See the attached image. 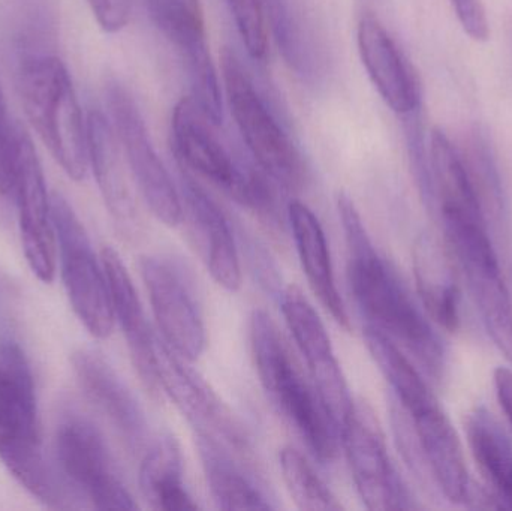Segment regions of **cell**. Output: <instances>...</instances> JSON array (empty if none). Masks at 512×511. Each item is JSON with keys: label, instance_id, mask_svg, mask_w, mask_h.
Here are the masks:
<instances>
[{"label": "cell", "instance_id": "obj_3", "mask_svg": "<svg viewBox=\"0 0 512 511\" xmlns=\"http://www.w3.org/2000/svg\"><path fill=\"white\" fill-rule=\"evenodd\" d=\"M249 341L259 383L280 414L294 426L307 449L322 464L337 455L340 434L319 401L315 387L301 374L273 318L255 309Z\"/></svg>", "mask_w": 512, "mask_h": 511}, {"label": "cell", "instance_id": "obj_28", "mask_svg": "<svg viewBox=\"0 0 512 511\" xmlns=\"http://www.w3.org/2000/svg\"><path fill=\"white\" fill-rule=\"evenodd\" d=\"M469 449L502 509L512 510V447L498 420L486 407L466 419Z\"/></svg>", "mask_w": 512, "mask_h": 511}, {"label": "cell", "instance_id": "obj_15", "mask_svg": "<svg viewBox=\"0 0 512 511\" xmlns=\"http://www.w3.org/2000/svg\"><path fill=\"white\" fill-rule=\"evenodd\" d=\"M150 18L177 48L192 84V98L210 122L224 120L221 86L207 44L200 0H146Z\"/></svg>", "mask_w": 512, "mask_h": 511}, {"label": "cell", "instance_id": "obj_26", "mask_svg": "<svg viewBox=\"0 0 512 511\" xmlns=\"http://www.w3.org/2000/svg\"><path fill=\"white\" fill-rule=\"evenodd\" d=\"M265 24L291 71L307 83L321 75L322 54L303 9L295 0H262Z\"/></svg>", "mask_w": 512, "mask_h": 511}, {"label": "cell", "instance_id": "obj_7", "mask_svg": "<svg viewBox=\"0 0 512 511\" xmlns=\"http://www.w3.org/2000/svg\"><path fill=\"white\" fill-rule=\"evenodd\" d=\"M51 215L63 285L72 309L90 335L108 338L116 320L102 261L96 258L83 222L63 195L51 197Z\"/></svg>", "mask_w": 512, "mask_h": 511}, {"label": "cell", "instance_id": "obj_9", "mask_svg": "<svg viewBox=\"0 0 512 511\" xmlns=\"http://www.w3.org/2000/svg\"><path fill=\"white\" fill-rule=\"evenodd\" d=\"M105 96L111 123L144 203L162 224L177 227L183 219L182 197L150 141L134 96L114 80L107 84Z\"/></svg>", "mask_w": 512, "mask_h": 511}, {"label": "cell", "instance_id": "obj_20", "mask_svg": "<svg viewBox=\"0 0 512 511\" xmlns=\"http://www.w3.org/2000/svg\"><path fill=\"white\" fill-rule=\"evenodd\" d=\"M361 62L385 104L394 113L405 116L420 107V93L414 77L381 21L364 14L357 27Z\"/></svg>", "mask_w": 512, "mask_h": 511}, {"label": "cell", "instance_id": "obj_38", "mask_svg": "<svg viewBox=\"0 0 512 511\" xmlns=\"http://www.w3.org/2000/svg\"><path fill=\"white\" fill-rule=\"evenodd\" d=\"M20 293L5 272L0 270V326L11 327L17 320Z\"/></svg>", "mask_w": 512, "mask_h": 511}, {"label": "cell", "instance_id": "obj_19", "mask_svg": "<svg viewBox=\"0 0 512 511\" xmlns=\"http://www.w3.org/2000/svg\"><path fill=\"white\" fill-rule=\"evenodd\" d=\"M72 369L84 395L107 417L129 449L149 444L146 413L116 369L95 350H78L71 357Z\"/></svg>", "mask_w": 512, "mask_h": 511}, {"label": "cell", "instance_id": "obj_5", "mask_svg": "<svg viewBox=\"0 0 512 511\" xmlns=\"http://www.w3.org/2000/svg\"><path fill=\"white\" fill-rule=\"evenodd\" d=\"M221 68L231 114L256 164L283 188L301 191L309 177L306 164L231 48L222 51Z\"/></svg>", "mask_w": 512, "mask_h": 511}, {"label": "cell", "instance_id": "obj_17", "mask_svg": "<svg viewBox=\"0 0 512 511\" xmlns=\"http://www.w3.org/2000/svg\"><path fill=\"white\" fill-rule=\"evenodd\" d=\"M180 197L183 215L188 218L189 233L200 252L213 281L236 293L242 287V264L233 228L224 210L206 189L180 165Z\"/></svg>", "mask_w": 512, "mask_h": 511}, {"label": "cell", "instance_id": "obj_11", "mask_svg": "<svg viewBox=\"0 0 512 511\" xmlns=\"http://www.w3.org/2000/svg\"><path fill=\"white\" fill-rule=\"evenodd\" d=\"M444 230L487 335L512 365L510 291L486 225H451Z\"/></svg>", "mask_w": 512, "mask_h": 511}, {"label": "cell", "instance_id": "obj_8", "mask_svg": "<svg viewBox=\"0 0 512 511\" xmlns=\"http://www.w3.org/2000/svg\"><path fill=\"white\" fill-rule=\"evenodd\" d=\"M140 272L149 294L159 338L177 356L195 362L207 345V329L195 281L188 267L165 254L140 258Z\"/></svg>", "mask_w": 512, "mask_h": 511}, {"label": "cell", "instance_id": "obj_24", "mask_svg": "<svg viewBox=\"0 0 512 511\" xmlns=\"http://www.w3.org/2000/svg\"><path fill=\"white\" fill-rule=\"evenodd\" d=\"M288 219L301 267L313 294L339 326L351 329L348 311L334 279L327 237L318 216L306 204L295 200L289 203Z\"/></svg>", "mask_w": 512, "mask_h": 511}, {"label": "cell", "instance_id": "obj_32", "mask_svg": "<svg viewBox=\"0 0 512 511\" xmlns=\"http://www.w3.org/2000/svg\"><path fill=\"white\" fill-rule=\"evenodd\" d=\"M463 161H465L475 191H477L478 198H480L484 215H486V212L501 215L502 210H504L501 176H499L492 147L489 146V141L480 132L469 138L468 152L463 156Z\"/></svg>", "mask_w": 512, "mask_h": 511}, {"label": "cell", "instance_id": "obj_33", "mask_svg": "<svg viewBox=\"0 0 512 511\" xmlns=\"http://www.w3.org/2000/svg\"><path fill=\"white\" fill-rule=\"evenodd\" d=\"M225 3L249 56L262 59L267 51V24L262 0H225Z\"/></svg>", "mask_w": 512, "mask_h": 511}, {"label": "cell", "instance_id": "obj_13", "mask_svg": "<svg viewBox=\"0 0 512 511\" xmlns=\"http://www.w3.org/2000/svg\"><path fill=\"white\" fill-rule=\"evenodd\" d=\"M280 309L301 356L306 360L319 401L340 434L343 423L354 411L355 402L325 324L312 303L294 285L280 296Z\"/></svg>", "mask_w": 512, "mask_h": 511}, {"label": "cell", "instance_id": "obj_2", "mask_svg": "<svg viewBox=\"0 0 512 511\" xmlns=\"http://www.w3.org/2000/svg\"><path fill=\"white\" fill-rule=\"evenodd\" d=\"M0 461L45 506L65 507L62 482L42 447L32 368L12 336L0 338Z\"/></svg>", "mask_w": 512, "mask_h": 511}, {"label": "cell", "instance_id": "obj_12", "mask_svg": "<svg viewBox=\"0 0 512 511\" xmlns=\"http://www.w3.org/2000/svg\"><path fill=\"white\" fill-rule=\"evenodd\" d=\"M177 356L161 338L158 341L159 380L162 392L174 402L195 434L210 438L237 459L251 462L252 446L245 429L210 384Z\"/></svg>", "mask_w": 512, "mask_h": 511}, {"label": "cell", "instance_id": "obj_25", "mask_svg": "<svg viewBox=\"0 0 512 511\" xmlns=\"http://www.w3.org/2000/svg\"><path fill=\"white\" fill-rule=\"evenodd\" d=\"M418 294L429 317L447 332L460 329V293L450 258L429 237H421L414 251Z\"/></svg>", "mask_w": 512, "mask_h": 511}, {"label": "cell", "instance_id": "obj_30", "mask_svg": "<svg viewBox=\"0 0 512 511\" xmlns=\"http://www.w3.org/2000/svg\"><path fill=\"white\" fill-rule=\"evenodd\" d=\"M363 336L367 350L393 390L394 399L409 416H418L439 404L418 369L390 336L369 324L364 327Z\"/></svg>", "mask_w": 512, "mask_h": 511}, {"label": "cell", "instance_id": "obj_35", "mask_svg": "<svg viewBox=\"0 0 512 511\" xmlns=\"http://www.w3.org/2000/svg\"><path fill=\"white\" fill-rule=\"evenodd\" d=\"M20 128L9 116L8 105L0 86V195L3 197H12L14 194Z\"/></svg>", "mask_w": 512, "mask_h": 511}, {"label": "cell", "instance_id": "obj_36", "mask_svg": "<svg viewBox=\"0 0 512 511\" xmlns=\"http://www.w3.org/2000/svg\"><path fill=\"white\" fill-rule=\"evenodd\" d=\"M87 5L105 32H120L131 20L132 0H87Z\"/></svg>", "mask_w": 512, "mask_h": 511}, {"label": "cell", "instance_id": "obj_31", "mask_svg": "<svg viewBox=\"0 0 512 511\" xmlns=\"http://www.w3.org/2000/svg\"><path fill=\"white\" fill-rule=\"evenodd\" d=\"M283 482L297 509L304 511H339L342 504L322 482L312 465L294 447L286 446L279 453Z\"/></svg>", "mask_w": 512, "mask_h": 511}, {"label": "cell", "instance_id": "obj_6", "mask_svg": "<svg viewBox=\"0 0 512 511\" xmlns=\"http://www.w3.org/2000/svg\"><path fill=\"white\" fill-rule=\"evenodd\" d=\"M213 123L192 96L177 102L171 119L180 165L210 180L231 198L268 221H276V201L258 171H243L213 132Z\"/></svg>", "mask_w": 512, "mask_h": 511}, {"label": "cell", "instance_id": "obj_18", "mask_svg": "<svg viewBox=\"0 0 512 511\" xmlns=\"http://www.w3.org/2000/svg\"><path fill=\"white\" fill-rule=\"evenodd\" d=\"M101 261L110 287L114 320L119 321L132 365L144 389L158 401L164 395L159 380V338L150 326L137 288L119 252L111 246H105L101 252Z\"/></svg>", "mask_w": 512, "mask_h": 511}, {"label": "cell", "instance_id": "obj_27", "mask_svg": "<svg viewBox=\"0 0 512 511\" xmlns=\"http://www.w3.org/2000/svg\"><path fill=\"white\" fill-rule=\"evenodd\" d=\"M140 488L152 509H198L183 483L182 453L173 435H161L147 447L140 467Z\"/></svg>", "mask_w": 512, "mask_h": 511}, {"label": "cell", "instance_id": "obj_22", "mask_svg": "<svg viewBox=\"0 0 512 511\" xmlns=\"http://www.w3.org/2000/svg\"><path fill=\"white\" fill-rule=\"evenodd\" d=\"M411 420L424 467L450 503L465 506L472 483L462 443L447 414L438 404Z\"/></svg>", "mask_w": 512, "mask_h": 511}, {"label": "cell", "instance_id": "obj_37", "mask_svg": "<svg viewBox=\"0 0 512 511\" xmlns=\"http://www.w3.org/2000/svg\"><path fill=\"white\" fill-rule=\"evenodd\" d=\"M451 3L465 32L475 41H487L490 29L483 0H451Z\"/></svg>", "mask_w": 512, "mask_h": 511}, {"label": "cell", "instance_id": "obj_21", "mask_svg": "<svg viewBox=\"0 0 512 511\" xmlns=\"http://www.w3.org/2000/svg\"><path fill=\"white\" fill-rule=\"evenodd\" d=\"M87 125V156L108 212L123 233L134 234L138 225L137 204L126 173V159L113 123L101 111H90Z\"/></svg>", "mask_w": 512, "mask_h": 511}, {"label": "cell", "instance_id": "obj_39", "mask_svg": "<svg viewBox=\"0 0 512 511\" xmlns=\"http://www.w3.org/2000/svg\"><path fill=\"white\" fill-rule=\"evenodd\" d=\"M495 389L499 404L512 428V369L499 366L495 374Z\"/></svg>", "mask_w": 512, "mask_h": 511}, {"label": "cell", "instance_id": "obj_29", "mask_svg": "<svg viewBox=\"0 0 512 511\" xmlns=\"http://www.w3.org/2000/svg\"><path fill=\"white\" fill-rule=\"evenodd\" d=\"M198 456L206 474L207 485L219 509L271 510L270 501L243 473L230 450L210 438L195 434Z\"/></svg>", "mask_w": 512, "mask_h": 511}, {"label": "cell", "instance_id": "obj_34", "mask_svg": "<svg viewBox=\"0 0 512 511\" xmlns=\"http://www.w3.org/2000/svg\"><path fill=\"white\" fill-rule=\"evenodd\" d=\"M406 144H408L409 161L424 201L433 206L432 176H430V153L427 152L424 138L423 119L420 107L412 113L405 114Z\"/></svg>", "mask_w": 512, "mask_h": 511}, {"label": "cell", "instance_id": "obj_10", "mask_svg": "<svg viewBox=\"0 0 512 511\" xmlns=\"http://www.w3.org/2000/svg\"><path fill=\"white\" fill-rule=\"evenodd\" d=\"M54 444L63 476L95 509H138L104 437L90 420L81 414H66L57 426Z\"/></svg>", "mask_w": 512, "mask_h": 511}, {"label": "cell", "instance_id": "obj_4", "mask_svg": "<svg viewBox=\"0 0 512 511\" xmlns=\"http://www.w3.org/2000/svg\"><path fill=\"white\" fill-rule=\"evenodd\" d=\"M18 93L42 143L72 180H83L89 170L87 125L71 75L53 54H29L17 72Z\"/></svg>", "mask_w": 512, "mask_h": 511}, {"label": "cell", "instance_id": "obj_1", "mask_svg": "<svg viewBox=\"0 0 512 511\" xmlns=\"http://www.w3.org/2000/svg\"><path fill=\"white\" fill-rule=\"evenodd\" d=\"M337 210L348 246L349 285L367 324L411 351L430 375L441 377L445 368L441 339L379 257L354 201L345 192L337 195Z\"/></svg>", "mask_w": 512, "mask_h": 511}, {"label": "cell", "instance_id": "obj_14", "mask_svg": "<svg viewBox=\"0 0 512 511\" xmlns=\"http://www.w3.org/2000/svg\"><path fill=\"white\" fill-rule=\"evenodd\" d=\"M340 443L364 507L373 511L412 509L411 498L394 470L381 426L366 405H355L340 429Z\"/></svg>", "mask_w": 512, "mask_h": 511}, {"label": "cell", "instance_id": "obj_23", "mask_svg": "<svg viewBox=\"0 0 512 511\" xmlns=\"http://www.w3.org/2000/svg\"><path fill=\"white\" fill-rule=\"evenodd\" d=\"M429 153L433 206L438 204L444 225H486V215L463 156L441 129L432 132Z\"/></svg>", "mask_w": 512, "mask_h": 511}, {"label": "cell", "instance_id": "obj_16", "mask_svg": "<svg viewBox=\"0 0 512 511\" xmlns=\"http://www.w3.org/2000/svg\"><path fill=\"white\" fill-rule=\"evenodd\" d=\"M20 222L21 243L30 270L39 281L50 284L56 275L57 242L51 215V198L41 161L32 140L20 128L14 194Z\"/></svg>", "mask_w": 512, "mask_h": 511}]
</instances>
